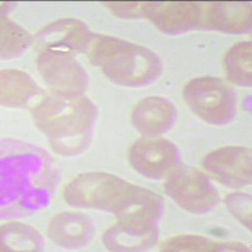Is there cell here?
Masks as SVG:
<instances>
[{
    "instance_id": "ac0fdd59",
    "label": "cell",
    "mask_w": 252,
    "mask_h": 252,
    "mask_svg": "<svg viewBox=\"0 0 252 252\" xmlns=\"http://www.w3.org/2000/svg\"><path fill=\"white\" fill-rule=\"evenodd\" d=\"M42 247V236L32 227L18 222L1 226L3 251H40Z\"/></svg>"
},
{
    "instance_id": "3957f363",
    "label": "cell",
    "mask_w": 252,
    "mask_h": 252,
    "mask_svg": "<svg viewBox=\"0 0 252 252\" xmlns=\"http://www.w3.org/2000/svg\"><path fill=\"white\" fill-rule=\"evenodd\" d=\"M87 53L92 64L120 86H144L161 72V62L154 52L110 35L94 34Z\"/></svg>"
},
{
    "instance_id": "ffe728a7",
    "label": "cell",
    "mask_w": 252,
    "mask_h": 252,
    "mask_svg": "<svg viewBox=\"0 0 252 252\" xmlns=\"http://www.w3.org/2000/svg\"><path fill=\"white\" fill-rule=\"evenodd\" d=\"M226 206L241 223L251 231V195L235 193L226 198Z\"/></svg>"
},
{
    "instance_id": "277c9868",
    "label": "cell",
    "mask_w": 252,
    "mask_h": 252,
    "mask_svg": "<svg viewBox=\"0 0 252 252\" xmlns=\"http://www.w3.org/2000/svg\"><path fill=\"white\" fill-rule=\"evenodd\" d=\"M183 96L197 116L212 125H223L236 114V94L224 81L216 77H198L189 81Z\"/></svg>"
},
{
    "instance_id": "4fadbf2b",
    "label": "cell",
    "mask_w": 252,
    "mask_h": 252,
    "mask_svg": "<svg viewBox=\"0 0 252 252\" xmlns=\"http://www.w3.org/2000/svg\"><path fill=\"white\" fill-rule=\"evenodd\" d=\"M94 231V223L86 215L62 212L52 218L48 237L52 242L64 249H80L91 241Z\"/></svg>"
},
{
    "instance_id": "8fae6325",
    "label": "cell",
    "mask_w": 252,
    "mask_h": 252,
    "mask_svg": "<svg viewBox=\"0 0 252 252\" xmlns=\"http://www.w3.org/2000/svg\"><path fill=\"white\" fill-rule=\"evenodd\" d=\"M158 240L157 220H119L103 233V245L111 251H144Z\"/></svg>"
},
{
    "instance_id": "8992f818",
    "label": "cell",
    "mask_w": 252,
    "mask_h": 252,
    "mask_svg": "<svg viewBox=\"0 0 252 252\" xmlns=\"http://www.w3.org/2000/svg\"><path fill=\"white\" fill-rule=\"evenodd\" d=\"M40 76L53 94L78 96L89 85L86 69L67 52L42 51L37 58Z\"/></svg>"
},
{
    "instance_id": "e0dca14e",
    "label": "cell",
    "mask_w": 252,
    "mask_h": 252,
    "mask_svg": "<svg viewBox=\"0 0 252 252\" xmlns=\"http://www.w3.org/2000/svg\"><path fill=\"white\" fill-rule=\"evenodd\" d=\"M251 42H240L228 49L224 56V67L229 81L242 87H251Z\"/></svg>"
},
{
    "instance_id": "2e32d148",
    "label": "cell",
    "mask_w": 252,
    "mask_h": 252,
    "mask_svg": "<svg viewBox=\"0 0 252 252\" xmlns=\"http://www.w3.org/2000/svg\"><path fill=\"white\" fill-rule=\"evenodd\" d=\"M161 251L168 252H207V251H250L249 247L236 242H217L202 236H175L164 241Z\"/></svg>"
},
{
    "instance_id": "d6986e66",
    "label": "cell",
    "mask_w": 252,
    "mask_h": 252,
    "mask_svg": "<svg viewBox=\"0 0 252 252\" xmlns=\"http://www.w3.org/2000/svg\"><path fill=\"white\" fill-rule=\"evenodd\" d=\"M32 43V35L12 20L1 17V58L19 57Z\"/></svg>"
},
{
    "instance_id": "7c38bea8",
    "label": "cell",
    "mask_w": 252,
    "mask_h": 252,
    "mask_svg": "<svg viewBox=\"0 0 252 252\" xmlns=\"http://www.w3.org/2000/svg\"><path fill=\"white\" fill-rule=\"evenodd\" d=\"M177 110L170 101L152 96L141 100L131 115L132 125L146 138H157L172 127Z\"/></svg>"
},
{
    "instance_id": "30bf717a",
    "label": "cell",
    "mask_w": 252,
    "mask_h": 252,
    "mask_svg": "<svg viewBox=\"0 0 252 252\" xmlns=\"http://www.w3.org/2000/svg\"><path fill=\"white\" fill-rule=\"evenodd\" d=\"M94 37V33L80 20L60 19L38 32L34 43L42 51L87 52Z\"/></svg>"
},
{
    "instance_id": "52a82bcc",
    "label": "cell",
    "mask_w": 252,
    "mask_h": 252,
    "mask_svg": "<svg viewBox=\"0 0 252 252\" xmlns=\"http://www.w3.org/2000/svg\"><path fill=\"white\" fill-rule=\"evenodd\" d=\"M206 3L194 1H153L143 3L141 18H148L168 34H179L204 28Z\"/></svg>"
},
{
    "instance_id": "7a4b0ae2",
    "label": "cell",
    "mask_w": 252,
    "mask_h": 252,
    "mask_svg": "<svg viewBox=\"0 0 252 252\" xmlns=\"http://www.w3.org/2000/svg\"><path fill=\"white\" fill-rule=\"evenodd\" d=\"M38 129L48 138L52 150L63 157L80 154L91 143L96 107L85 97L52 94L33 107Z\"/></svg>"
},
{
    "instance_id": "ba28073f",
    "label": "cell",
    "mask_w": 252,
    "mask_h": 252,
    "mask_svg": "<svg viewBox=\"0 0 252 252\" xmlns=\"http://www.w3.org/2000/svg\"><path fill=\"white\" fill-rule=\"evenodd\" d=\"M129 160L140 174L150 179H161L175 169L178 152L174 144L166 139L141 138L130 148Z\"/></svg>"
},
{
    "instance_id": "5b68a950",
    "label": "cell",
    "mask_w": 252,
    "mask_h": 252,
    "mask_svg": "<svg viewBox=\"0 0 252 252\" xmlns=\"http://www.w3.org/2000/svg\"><path fill=\"white\" fill-rule=\"evenodd\" d=\"M164 190L182 208L194 215L209 212L220 203V194L208 178L192 166L175 168Z\"/></svg>"
},
{
    "instance_id": "9a60e30c",
    "label": "cell",
    "mask_w": 252,
    "mask_h": 252,
    "mask_svg": "<svg viewBox=\"0 0 252 252\" xmlns=\"http://www.w3.org/2000/svg\"><path fill=\"white\" fill-rule=\"evenodd\" d=\"M42 94L35 81L18 69H4L0 77V98L6 107H22Z\"/></svg>"
},
{
    "instance_id": "5bb4252c",
    "label": "cell",
    "mask_w": 252,
    "mask_h": 252,
    "mask_svg": "<svg viewBox=\"0 0 252 252\" xmlns=\"http://www.w3.org/2000/svg\"><path fill=\"white\" fill-rule=\"evenodd\" d=\"M204 28L241 34L251 29V3H206Z\"/></svg>"
},
{
    "instance_id": "9c48e42d",
    "label": "cell",
    "mask_w": 252,
    "mask_h": 252,
    "mask_svg": "<svg viewBox=\"0 0 252 252\" xmlns=\"http://www.w3.org/2000/svg\"><path fill=\"white\" fill-rule=\"evenodd\" d=\"M203 168L216 181L229 188L251 184V149L244 146H223L209 153Z\"/></svg>"
},
{
    "instance_id": "44dd1931",
    "label": "cell",
    "mask_w": 252,
    "mask_h": 252,
    "mask_svg": "<svg viewBox=\"0 0 252 252\" xmlns=\"http://www.w3.org/2000/svg\"><path fill=\"white\" fill-rule=\"evenodd\" d=\"M107 8H110L118 17L123 18H141V9L143 3L135 1H109L106 3Z\"/></svg>"
},
{
    "instance_id": "6da1fadb",
    "label": "cell",
    "mask_w": 252,
    "mask_h": 252,
    "mask_svg": "<svg viewBox=\"0 0 252 252\" xmlns=\"http://www.w3.org/2000/svg\"><path fill=\"white\" fill-rule=\"evenodd\" d=\"M69 206L100 209L119 220H158L163 199L149 189L107 173H87L77 177L64 189Z\"/></svg>"
}]
</instances>
